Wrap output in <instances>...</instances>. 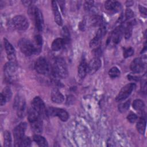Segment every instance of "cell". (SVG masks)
I'll return each instance as SVG.
<instances>
[{"mask_svg":"<svg viewBox=\"0 0 147 147\" xmlns=\"http://www.w3.org/2000/svg\"><path fill=\"white\" fill-rule=\"evenodd\" d=\"M134 54V49L131 47L125 48L123 51V57L127 58L131 56Z\"/></svg>","mask_w":147,"mask_h":147,"instance_id":"cell-34","label":"cell"},{"mask_svg":"<svg viewBox=\"0 0 147 147\" xmlns=\"http://www.w3.org/2000/svg\"><path fill=\"white\" fill-rule=\"evenodd\" d=\"M130 100H127L126 102L122 103L121 104H120L118 106V109L121 112H125L126 110H127V109L129 108V106H130Z\"/></svg>","mask_w":147,"mask_h":147,"instance_id":"cell-33","label":"cell"},{"mask_svg":"<svg viewBox=\"0 0 147 147\" xmlns=\"http://www.w3.org/2000/svg\"><path fill=\"white\" fill-rule=\"evenodd\" d=\"M18 45L21 52L27 56H29L39 52L34 44L27 39L23 38L21 40L19 41Z\"/></svg>","mask_w":147,"mask_h":147,"instance_id":"cell-3","label":"cell"},{"mask_svg":"<svg viewBox=\"0 0 147 147\" xmlns=\"http://www.w3.org/2000/svg\"><path fill=\"white\" fill-rule=\"evenodd\" d=\"M58 2L60 3V8H61V9L62 12H63V13H64V1H59Z\"/></svg>","mask_w":147,"mask_h":147,"instance_id":"cell-42","label":"cell"},{"mask_svg":"<svg viewBox=\"0 0 147 147\" xmlns=\"http://www.w3.org/2000/svg\"><path fill=\"white\" fill-rule=\"evenodd\" d=\"M34 42H35L34 44L35 47L40 52L42 44V38L40 35L37 34L34 36Z\"/></svg>","mask_w":147,"mask_h":147,"instance_id":"cell-30","label":"cell"},{"mask_svg":"<svg viewBox=\"0 0 147 147\" xmlns=\"http://www.w3.org/2000/svg\"><path fill=\"white\" fill-rule=\"evenodd\" d=\"M65 45L64 41L62 38H57L52 43L51 48L53 51H59Z\"/></svg>","mask_w":147,"mask_h":147,"instance_id":"cell-22","label":"cell"},{"mask_svg":"<svg viewBox=\"0 0 147 147\" xmlns=\"http://www.w3.org/2000/svg\"><path fill=\"white\" fill-rule=\"evenodd\" d=\"M36 71L41 75H48L51 71V67L48 61L44 57H40L37 59L34 64Z\"/></svg>","mask_w":147,"mask_h":147,"instance_id":"cell-4","label":"cell"},{"mask_svg":"<svg viewBox=\"0 0 147 147\" xmlns=\"http://www.w3.org/2000/svg\"><path fill=\"white\" fill-rule=\"evenodd\" d=\"M42 117L32 107L28 111V118L34 131L40 133L42 130Z\"/></svg>","mask_w":147,"mask_h":147,"instance_id":"cell-1","label":"cell"},{"mask_svg":"<svg viewBox=\"0 0 147 147\" xmlns=\"http://www.w3.org/2000/svg\"><path fill=\"white\" fill-rule=\"evenodd\" d=\"M30 145H31L30 138L29 137H24L19 143L18 146H30Z\"/></svg>","mask_w":147,"mask_h":147,"instance_id":"cell-31","label":"cell"},{"mask_svg":"<svg viewBox=\"0 0 147 147\" xmlns=\"http://www.w3.org/2000/svg\"><path fill=\"white\" fill-rule=\"evenodd\" d=\"M14 107L16 110L17 115L22 118L24 116L26 111V102L24 97L17 96L14 102Z\"/></svg>","mask_w":147,"mask_h":147,"instance_id":"cell-10","label":"cell"},{"mask_svg":"<svg viewBox=\"0 0 147 147\" xmlns=\"http://www.w3.org/2000/svg\"><path fill=\"white\" fill-rule=\"evenodd\" d=\"M32 107L42 117H46L48 115L47 110L46 109L45 104L39 96H36L33 98L32 102Z\"/></svg>","mask_w":147,"mask_h":147,"instance_id":"cell-8","label":"cell"},{"mask_svg":"<svg viewBox=\"0 0 147 147\" xmlns=\"http://www.w3.org/2000/svg\"><path fill=\"white\" fill-rule=\"evenodd\" d=\"M33 139L34 141L40 146H48V142L45 138L39 135V134H34L33 136Z\"/></svg>","mask_w":147,"mask_h":147,"instance_id":"cell-24","label":"cell"},{"mask_svg":"<svg viewBox=\"0 0 147 147\" xmlns=\"http://www.w3.org/2000/svg\"><path fill=\"white\" fill-rule=\"evenodd\" d=\"M106 32V28L104 25L100 26L98 30L97 31L95 37L91 40L90 42V46L91 48H97V46L99 45L100 40L105 35Z\"/></svg>","mask_w":147,"mask_h":147,"instance_id":"cell-14","label":"cell"},{"mask_svg":"<svg viewBox=\"0 0 147 147\" xmlns=\"http://www.w3.org/2000/svg\"><path fill=\"white\" fill-rule=\"evenodd\" d=\"M16 61H9L4 66V73L6 79L8 81H11L15 77L17 65Z\"/></svg>","mask_w":147,"mask_h":147,"instance_id":"cell-9","label":"cell"},{"mask_svg":"<svg viewBox=\"0 0 147 147\" xmlns=\"http://www.w3.org/2000/svg\"><path fill=\"white\" fill-rule=\"evenodd\" d=\"M133 107L134 110L142 113L145 108V104L142 100L140 99H136L133 102Z\"/></svg>","mask_w":147,"mask_h":147,"instance_id":"cell-25","label":"cell"},{"mask_svg":"<svg viewBox=\"0 0 147 147\" xmlns=\"http://www.w3.org/2000/svg\"><path fill=\"white\" fill-rule=\"evenodd\" d=\"M0 99H1V100H0L1 105L3 106L6 103V102H7V99L5 98V96L2 93H1V95H0Z\"/></svg>","mask_w":147,"mask_h":147,"instance_id":"cell-39","label":"cell"},{"mask_svg":"<svg viewBox=\"0 0 147 147\" xmlns=\"http://www.w3.org/2000/svg\"><path fill=\"white\" fill-rule=\"evenodd\" d=\"M1 93L5 96V98L7 99V101L10 100L12 96V93L10 88L5 87Z\"/></svg>","mask_w":147,"mask_h":147,"instance_id":"cell-32","label":"cell"},{"mask_svg":"<svg viewBox=\"0 0 147 147\" xmlns=\"http://www.w3.org/2000/svg\"><path fill=\"white\" fill-rule=\"evenodd\" d=\"M11 26L19 30H24L28 28L29 22L26 18L22 15L14 16L11 21Z\"/></svg>","mask_w":147,"mask_h":147,"instance_id":"cell-5","label":"cell"},{"mask_svg":"<svg viewBox=\"0 0 147 147\" xmlns=\"http://www.w3.org/2000/svg\"><path fill=\"white\" fill-rule=\"evenodd\" d=\"M105 7L107 10L117 12L121 8V4L116 1H107L105 3Z\"/></svg>","mask_w":147,"mask_h":147,"instance_id":"cell-18","label":"cell"},{"mask_svg":"<svg viewBox=\"0 0 147 147\" xmlns=\"http://www.w3.org/2000/svg\"><path fill=\"white\" fill-rule=\"evenodd\" d=\"M136 87L134 83H129L123 86L116 97V101L119 102L126 99L132 92Z\"/></svg>","mask_w":147,"mask_h":147,"instance_id":"cell-11","label":"cell"},{"mask_svg":"<svg viewBox=\"0 0 147 147\" xmlns=\"http://www.w3.org/2000/svg\"><path fill=\"white\" fill-rule=\"evenodd\" d=\"M87 63H86V61L85 59H83L82 61H80L78 69V76L80 78L83 79L85 77L87 73Z\"/></svg>","mask_w":147,"mask_h":147,"instance_id":"cell-21","label":"cell"},{"mask_svg":"<svg viewBox=\"0 0 147 147\" xmlns=\"http://www.w3.org/2000/svg\"><path fill=\"white\" fill-rule=\"evenodd\" d=\"M30 10H31L30 13L33 14V16L34 24L36 29L40 32L42 31L43 30L44 25V18L42 12L38 8L36 7L31 6Z\"/></svg>","mask_w":147,"mask_h":147,"instance_id":"cell-6","label":"cell"},{"mask_svg":"<svg viewBox=\"0 0 147 147\" xmlns=\"http://www.w3.org/2000/svg\"><path fill=\"white\" fill-rule=\"evenodd\" d=\"M136 127L138 131L140 134H144L145 133L146 129V120L144 117H141L138 120L136 125Z\"/></svg>","mask_w":147,"mask_h":147,"instance_id":"cell-23","label":"cell"},{"mask_svg":"<svg viewBox=\"0 0 147 147\" xmlns=\"http://www.w3.org/2000/svg\"><path fill=\"white\" fill-rule=\"evenodd\" d=\"M52 8L53 16H54L55 21L58 25L61 26L63 24V20H62L61 16L60 15V11L58 9L57 3L55 1H52Z\"/></svg>","mask_w":147,"mask_h":147,"instance_id":"cell-19","label":"cell"},{"mask_svg":"<svg viewBox=\"0 0 147 147\" xmlns=\"http://www.w3.org/2000/svg\"><path fill=\"white\" fill-rule=\"evenodd\" d=\"M51 99L53 102L56 103H61L64 99L63 95L56 88H53L51 92Z\"/></svg>","mask_w":147,"mask_h":147,"instance_id":"cell-20","label":"cell"},{"mask_svg":"<svg viewBox=\"0 0 147 147\" xmlns=\"http://www.w3.org/2000/svg\"><path fill=\"white\" fill-rule=\"evenodd\" d=\"M52 71L53 75L55 77L65 78L68 75L66 63L64 60L61 57L56 59Z\"/></svg>","mask_w":147,"mask_h":147,"instance_id":"cell-2","label":"cell"},{"mask_svg":"<svg viewBox=\"0 0 147 147\" xmlns=\"http://www.w3.org/2000/svg\"><path fill=\"white\" fill-rule=\"evenodd\" d=\"M146 80L142 82V87H141V90L145 92H146Z\"/></svg>","mask_w":147,"mask_h":147,"instance_id":"cell-41","label":"cell"},{"mask_svg":"<svg viewBox=\"0 0 147 147\" xmlns=\"http://www.w3.org/2000/svg\"><path fill=\"white\" fill-rule=\"evenodd\" d=\"M130 68L134 73H141L145 68V63L140 58H136L130 64Z\"/></svg>","mask_w":147,"mask_h":147,"instance_id":"cell-15","label":"cell"},{"mask_svg":"<svg viewBox=\"0 0 147 147\" xmlns=\"http://www.w3.org/2000/svg\"><path fill=\"white\" fill-rule=\"evenodd\" d=\"M25 5L28 6H30L32 3H33V1H23L22 2Z\"/></svg>","mask_w":147,"mask_h":147,"instance_id":"cell-40","label":"cell"},{"mask_svg":"<svg viewBox=\"0 0 147 147\" xmlns=\"http://www.w3.org/2000/svg\"><path fill=\"white\" fill-rule=\"evenodd\" d=\"M4 46L7 55V58L9 61H16V51L13 45L9 42V41L4 38Z\"/></svg>","mask_w":147,"mask_h":147,"instance_id":"cell-16","label":"cell"},{"mask_svg":"<svg viewBox=\"0 0 147 147\" xmlns=\"http://www.w3.org/2000/svg\"><path fill=\"white\" fill-rule=\"evenodd\" d=\"M133 16H134L133 11L129 9H127L126 10V11H125V19L126 20L130 19Z\"/></svg>","mask_w":147,"mask_h":147,"instance_id":"cell-36","label":"cell"},{"mask_svg":"<svg viewBox=\"0 0 147 147\" xmlns=\"http://www.w3.org/2000/svg\"><path fill=\"white\" fill-rule=\"evenodd\" d=\"M139 9H140V13L144 16L146 17V7L140 5L139 6Z\"/></svg>","mask_w":147,"mask_h":147,"instance_id":"cell-38","label":"cell"},{"mask_svg":"<svg viewBox=\"0 0 147 147\" xmlns=\"http://www.w3.org/2000/svg\"><path fill=\"white\" fill-rule=\"evenodd\" d=\"M94 1H86L84 3V8L86 10H89L92 6Z\"/></svg>","mask_w":147,"mask_h":147,"instance_id":"cell-37","label":"cell"},{"mask_svg":"<svg viewBox=\"0 0 147 147\" xmlns=\"http://www.w3.org/2000/svg\"><path fill=\"white\" fill-rule=\"evenodd\" d=\"M101 61L99 57H95L92 59L87 65V73L92 75L95 73L101 67Z\"/></svg>","mask_w":147,"mask_h":147,"instance_id":"cell-13","label":"cell"},{"mask_svg":"<svg viewBox=\"0 0 147 147\" xmlns=\"http://www.w3.org/2000/svg\"><path fill=\"white\" fill-rule=\"evenodd\" d=\"M124 31V28L122 25H119L117 26L111 33V36H110V39L111 40L112 42L117 44H118L122 36L123 33Z\"/></svg>","mask_w":147,"mask_h":147,"instance_id":"cell-17","label":"cell"},{"mask_svg":"<svg viewBox=\"0 0 147 147\" xmlns=\"http://www.w3.org/2000/svg\"><path fill=\"white\" fill-rule=\"evenodd\" d=\"M127 119L130 123H134L138 119V117L136 114L133 113H130L128 114Z\"/></svg>","mask_w":147,"mask_h":147,"instance_id":"cell-35","label":"cell"},{"mask_svg":"<svg viewBox=\"0 0 147 147\" xmlns=\"http://www.w3.org/2000/svg\"><path fill=\"white\" fill-rule=\"evenodd\" d=\"M11 136L9 131L6 130L4 132V146L6 147H9L11 146Z\"/></svg>","mask_w":147,"mask_h":147,"instance_id":"cell-26","label":"cell"},{"mask_svg":"<svg viewBox=\"0 0 147 147\" xmlns=\"http://www.w3.org/2000/svg\"><path fill=\"white\" fill-rule=\"evenodd\" d=\"M62 36L63 37L62 38L63 39V40L64 41L65 45L68 44L69 42V40H70V36H69V31H68L67 28L65 26L63 28Z\"/></svg>","mask_w":147,"mask_h":147,"instance_id":"cell-29","label":"cell"},{"mask_svg":"<svg viewBox=\"0 0 147 147\" xmlns=\"http://www.w3.org/2000/svg\"><path fill=\"white\" fill-rule=\"evenodd\" d=\"M48 115L58 117L62 121H66L68 119L69 114L64 109L56 107H49L47 110Z\"/></svg>","mask_w":147,"mask_h":147,"instance_id":"cell-12","label":"cell"},{"mask_svg":"<svg viewBox=\"0 0 147 147\" xmlns=\"http://www.w3.org/2000/svg\"><path fill=\"white\" fill-rule=\"evenodd\" d=\"M133 23L132 22H130L127 24L126 27L124 29V32H125V37L126 39L129 38L132 34V29H133Z\"/></svg>","mask_w":147,"mask_h":147,"instance_id":"cell-27","label":"cell"},{"mask_svg":"<svg viewBox=\"0 0 147 147\" xmlns=\"http://www.w3.org/2000/svg\"><path fill=\"white\" fill-rule=\"evenodd\" d=\"M120 71L116 67H112L109 71V75L111 78H116L119 76L120 75Z\"/></svg>","mask_w":147,"mask_h":147,"instance_id":"cell-28","label":"cell"},{"mask_svg":"<svg viewBox=\"0 0 147 147\" xmlns=\"http://www.w3.org/2000/svg\"><path fill=\"white\" fill-rule=\"evenodd\" d=\"M26 127L27 125L25 122H21L14 129L13 136L16 146H18L21 140L24 137Z\"/></svg>","mask_w":147,"mask_h":147,"instance_id":"cell-7","label":"cell"}]
</instances>
